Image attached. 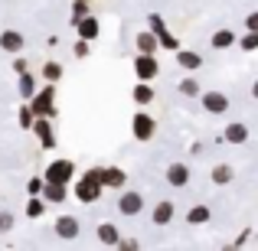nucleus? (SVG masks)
I'll use <instances>...</instances> for the list:
<instances>
[{
  "instance_id": "23",
  "label": "nucleus",
  "mask_w": 258,
  "mask_h": 251,
  "mask_svg": "<svg viewBox=\"0 0 258 251\" xmlns=\"http://www.w3.org/2000/svg\"><path fill=\"white\" fill-rule=\"evenodd\" d=\"M134 101H138V105H151V101H154V88L147 82L134 85Z\"/></svg>"
},
{
  "instance_id": "33",
  "label": "nucleus",
  "mask_w": 258,
  "mask_h": 251,
  "mask_svg": "<svg viewBox=\"0 0 258 251\" xmlns=\"http://www.w3.org/2000/svg\"><path fill=\"white\" fill-rule=\"evenodd\" d=\"M43 186H46V180H30V183H26V193L36 196V193H43Z\"/></svg>"
},
{
  "instance_id": "27",
  "label": "nucleus",
  "mask_w": 258,
  "mask_h": 251,
  "mask_svg": "<svg viewBox=\"0 0 258 251\" xmlns=\"http://www.w3.org/2000/svg\"><path fill=\"white\" fill-rule=\"evenodd\" d=\"M13 225H17V215H13L10 209H4V212H0V235L13 232Z\"/></svg>"
},
{
  "instance_id": "4",
  "label": "nucleus",
  "mask_w": 258,
  "mask_h": 251,
  "mask_svg": "<svg viewBox=\"0 0 258 251\" xmlns=\"http://www.w3.org/2000/svg\"><path fill=\"white\" fill-rule=\"evenodd\" d=\"M52 232H56L62 241H72V238H79L82 225H79V219H76V215H59V219H56V225H52Z\"/></svg>"
},
{
  "instance_id": "5",
  "label": "nucleus",
  "mask_w": 258,
  "mask_h": 251,
  "mask_svg": "<svg viewBox=\"0 0 258 251\" xmlns=\"http://www.w3.org/2000/svg\"><path fill=\"white\" fill-rule=\"evenodd\" d=\"M200 101H203V111H209V114H226L229 105H232L222 92H203Z\"/></svg>"
},
{
  "instance_id": "14",
  "label": "nucleus",
  "mask_w": 258,
  "mask_h": 251,
  "mask_svg": "<svg viewBox=\"0 0 258 251\" xmlns=\"http://www.w3.org/2000/svg\"><path fill=\"white\" fill-rule=\"evenodd\" d=\"M170 219H173V202L170 199H160L157 206L151 209V222H154V225H167Z\"/></svg>"
},
{
  "instance_id": "16",
  "label": "nucleus",
  "mask_w": 258,
  "mask_h": 251,
  "mask_svg": "<svg viewBox=\"0 0 258 251\" xmlns=\"http://www.w3.org/2000/svg\"><path fill=\"white\" fill-rule=\"evenodd\" d=\"M134 46H138L141 52H157L160 49V36H157V33H151V30L138 33V36H134Z\"/></svg>"
},
{
  "instance_id": "9",
  "label": "nucleus",
  "mask_w": 258,
  "mask_h": 251,
  "mask_svg": "<svg viewBox=\"0 0 258 251\" xmlns=\"http://www.w3.org/2000/svg\"><path fill=\"white\" fill-rule=\"evenodd\" d=\"M72 173H76V163H72V160H56V163H49V170H46V180L69 183Z\"/></svg>"
},
{
  "instance_id": "29",
  "label": "nucleus",
  "mask_w": 258,
  "mask_h": 251,
  "mask_svg": "<svg viewBox=\"0 0 258 251\" xmlns=\"http://www.w3.org/2000/svg\"><path fill=\"white\" fill-rule=\"evenodd\" d=\"M147 23H151V33H157V36H164L167 33V26H164V20L157 17V13H151V17H147Z\"/></svg>"
},
{
  "instance_id": "18",
  "label": "nucleus",
  "mask_w": 258,
  "mask_h": 251,
  "mask_svg": "<svg viewBox=\"0 0 258 251\" xmlns=\"http://www.w3.org/2000/svg\"><path fill=\"white\" fill-rule=\"evenodd\" d=\"M209 176H213V183H216V186H229V183L235 180V170L229 166V163H216Z\"/></svg>"
},
{
  "instance_id": "17",
  "label": "nucleus",
  "mask_w": 258,
  "mask_h": 251,
  "mask_svg": "<svg viewBox=\"0 0 258 251\" xmlns=\"http://www.w3.org/2000/svg\"><path fill=\"white\" fill-rule=\"evenodd\" d=\"M30 131H36V134H39L43 147H56V137H52V124H49V118H39V121H33V127H30Z\"/></svg>"
},
{
  "instance_id": "2",
  "label": "nucleus",
  "mask_w": 258,
  "mask_h": 251,
  "mask_svg": "<svg viewBox=\"0 0 258 251\" xmlns=\"http://www.w3.org/2000/svg\"><path fill=\"white\" fill-rule=\"evenodd\" d=\"M134 75H138L141 82H151L154 75H160V65H157V59H154V52H138V56H134Z\"/></svg>"
},
{
  "instance_id": "21",
  "label": "nucleus",
  "mask_w": 258,
  "mask_h": 251,
  "mask_svg": "<svg viewBox=\"0 0 258 251\" xmlns=\"http://www.w3.org/2000/svg\"><path fill=\"white\" fill-rule=\"evenodd\" d=\"M76 30H79V36H82V39H88V43H92V39L98 36V20L82 17V20H76Z\"/></svg>"
},
{
  "instance_id": "19",
  "label": "nucleus",
  "mask_w": 258,
  "mask_h": 251,
  "mask_svg": "<svg viewBox=\"0 0 258 251\" xmlns=\"http://www.w3.org/2000/svg\"><path fill=\"white\" fill-rule=\"evenodd\" d=\"M176 62H180L183 69L193 72V69H200V65H203V56H200V52H193V49H176Z\"/></svg>"
},
{
  "instance_id": "8",
  "label": "nucleus",
  "mask_w": 258,
  "mask_h": 251,
  "mask_svg": "<svg viewBox=\"0 0 258 251\" xmlns=\"http://www.w3.org/2000/svg\"><path fill=\"white\" fill-rule=\"evenodd\" d=\"M33 114H39V118H56V105H52V88H46L43 95H36V98L30 101Z\"/></svg>"
},
{
  "instance_id": "10",
  "label": "nucleus",
  "mask_w": 258,
  "mask_h": 251,
  "mask_svg": "<svg viewBox=\"0 0 258 251\" xmlns=\"http://www.w3.org/2000/svg\"><path fill=\"white\" fill-rule=\"evenodd\" d=\"M164 180L170 183L173 189H183L189 183V166L186 163H170V166H167V173H164Z\"/></svg>"
},
{
  "instance_id": "3",
  "label": "nucleus",
  "mask_w": 258,
  "mask_h": 251,
  "mask_svg": "<svg viewBox=\"0 0 258 251\" xmlns=\"http://www.w3.org/2000/svg\"><path fill=\"white\" fill-rule=\"evenodd\" d=\"M118 212H121V215H127V219L141 215V212H144V196L134 193V189H127V193L118 199Z\"/></svg>"
},
{
  "instance_id": "31",
  "label": "nucleus",
  "mask_w": 258,
  "mask_h": 251,
  "mask_svg": "<svg viewBox=\"0 0 258 251\" xmlns=\"http://www.w3.org/2000/svg\"><path fill=\"white\" fill-rule=\"evenodd\" d=\"M242 49H245V52H252V49H258V33H248V36L245 39H242Z\"/></svg>"
},
{
  "instance_id": "15",
  "label": "nucleus",
  "mask_w": 258,
  "mask_h": 251,
  "mask_svg": "<svg viewBox=\"0 0 258 251\" xmlns=\"http://www.w3.org/2000/svg\"><path fill=\"white\" fill-rule=\"evenodd\" d=\"M43 199L46 202H66V183H56V180H46V186H43Z\"/></svg>"
},
{
  "instance_id": "22",
  "label": "nucleus",
  "mask_w": 258,
  "mask_h": 251,
  "mask_svg": "<svg viewBox=\"0 0 258 251\" xmlns=\"http://www.w3.org/2000/svg\"><path fill=\"white\" fill-rule=\"evenodd\" d=\"M235 43V33L232 30H216L213 33V49H229Z\"/></svg>"
},
{
  "instance_id": "24",
  "label": "nucleus",
  "mask_w": 258,
  "mask_h": 251,
  "mask_svg": "<svg viewBox=\"0 0 258 251\" xmlns=\"http://www.w3.org/2000/svg\"><path fill=\"white\" fill-rule=\"evenodd\" d=\"M43 212H46V199H36V196H30V202H26V215H30V219H39Z\"/></svg>"
},
{
  "instance_id": "26",
  "label": "nucleus",
  "mask_w": 258,
  "mask_h": 251,
  "mask_svg": "<svg viewBox=\"0 0 258 251\" xmlns=\"http://www.w3.org/2000/svg\"><path fill=\"white\" fill-rule=\"evenodd\" d=\"M180 95H186V98H200V85H196V78H180Z\"/></svg>"
},
{
  "instance_id": "35",
  "label": "nucleus",
  "mask_w": 258,
  "mask_h": 251,
  "mask_svg": "<svg viewBox=\"0 0 258 251\" xmlns=\"http://www.w3.org/2000/svg\"><path fill=\"white\" fill-rule=\"evenodd\" d=\"M252 98L258 101V78H255V82H252Z\"/></svg>"
},
{
  "instance_id": "11",
  "label": "nucleus",
  "mask_w": 258,
  "mask_h": 251,
  "mask_svg": "<svg viewBox=\"0 0 258 251\" xmlns=\"http://www.w3.org/2000/svg\"><path fill=\"white\" fill-rule=\"evenodd\" d=\"M222 140H226V144H245L248 127L242 124V121H232V124H226V131H222Z\"/></svg>"
},
{
  "instance_id": "30",
  "label": "nucleus",
  "mask_w": 258,
  "mask_h": 251,
  "mask_svg": "<svg viewBox=\"0 0 258 251\" xmlns=\"http://www.w3.org/2000/svg\"><path fill=\"white\" fill-rule=\"evenodd\" d=\"M20 127H26V131H30V127H33V108H20Z\"/></svg>"
},
{
  "instance_id": "34",
  "label": "nucleus",
  "mask_w": 258,
  "mask_h": 251,
  "mask_svg": "<svg viewBox=\"0 0 258 251\" xmlns=\"http://www.w3.org/2000/svg\"><path fill=\"white\" fill-rule=\"evenodd\" d=\"M245 30H248V33H258V10L245 17Z\"/></svg>"
},
{
  "instance_id": "25",
  "label": "nucleus",
  "mask_w": 258,
  "mask_h": 251,
  "mask_svg": "<svg viewBox=\"0 0 258 251\" xmlns=\"http://www.w3.org/2000/svg\"><path fill=\"white\" fill-rule=\"evenodd\" d=\"M20 95H23L26 101L36 95V78H33V75H20Z\"/></svg>"
},
{
  "instance_id": "6",
  "label": "nucleus",
  "mask_w": 258,
  "mask_h": 251,
  "mask_svg": "<svg viewBox=\"0 0 258 251\" xmlns=\"http://www.w3.org/2000/svg\"><path fill=\"white\" fill-rule=\"evenodd\" d=\"M131 131H134V137H138V140H151L154 131H157V121H154L151 114H134Z\"/></svg>"
},
{
  "instance_id": "32",
  "label": "nucleus",
  "mask_w": 258,
  "mask_h": 251,
  "mask_svg": "<svg viewBox=\"0 0 258 251\" xmlns=\"http://www.w3.org/2000/svg\"><path fill=\"white\" fill-rule=\"evenodd\" d=\"M72 52H76L79 59H85L88 52H92V49H88V39H82V36H79V43H76V49H72Z\"/></svg>"
},
{
  "instance_id": "7",
  "label": "nucleus",
  "mask_w": 258,
  "mask_h": 251,
  "mask_svg": "<svg viewBox=\"0 0 258 251\" xmlns=\"http://www.w3.org/2000/svg\"><path fill=\"white\" fill-rule=\"evenodd\" d=\"M0 49L10 52V56H20V52L26 49L23 33H17V30H4V33H0Z\"/></svg>"
},
{
  "instance_id": "13",
  "label": "nucleus",
  "mask_w": 258,
  "mask_h": 251,
  "mask_svg": "<svg viewBox=\"0 0 258 251\" xmlns=\"http://www.w3.org/2000/svg\"><path fill=\"white\" fill-rule=\"evenodd\" d=\"M98 241H101V245H108V248H118V245H121L118 225H111V222H101V225H98Z\"/></svg>"
},
{
  "instance_id": "1",
  "label": "nucleus",
  "mask_w": 258,
  "mask_h": 251,
  "mask_svg": "<svg viewBox=\"0 0 258 251\" xmlns=\"http://www.w3.org/2000/svg\"><path fill=\"white\" fill-rule=\"evenodd\" d=\"M76 196L82 202H95V199H98V196H101V170H88L85 180L76 183Z\"/></svg>"
},
{
  "instance_id": "28",
  "label": "nucleus",
  "mask_w": 258,
  "mask_h": 251,
  "mask_svg": "<svg viewBox=\"0 0 258 251\" xmlns=\"http://www.w3.org/2000/svg\"><path fill=\"white\" fill-rule=\"evenodd\" d=\"M43 75L49 78V82H59V78H62V65H59V62H46Z\"/></svg>"
},
{
  "instance_id": "12",
  "label": "nucleus",
  "mask_w": 258,
  "mask_h": 251,
  "mask_svg": "<svg viewBox=\"0 0 258 251\" xmlns=\"http://www.w3.org/2000/svg\"><path fill=\"white\" fill-rule=\"evenodd\" d=\"M127 183V173L121 166H105L101 170V186H111V189H121Z\"/></svg>"
},
{
  "instance_id": "20",
  "label": "nucleus",
  "mask_w": 258,
  "mask_h": 251,
  "mask_svg": "<svg viewBox=\"0 0 258 251\" xmlns=\"http://www.w3.org/2000/svg\"><path fill=\"white\" fill-rule=\"evenodd\" d=\"M209 219H213V209L209 206H193L186 212V225H206Z\"/></svg>"
}]
</instances>
